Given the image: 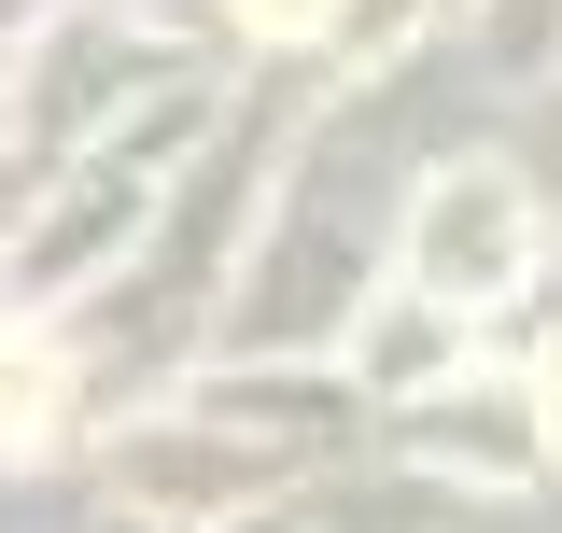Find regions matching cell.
<instances>
[{"mask_svg": "<svg viewBox=\"0 0 562 533\" xmlns=\"http://www.w3.org/2000/svg\"><path fill=\"white\" fill-rule=\"evenodd\" d=\"M520 253H535V211H520V183L506 169H450L436 197H422V281L436 295H506L520 281Z\"/></svg>", "mask_w": 562, "mask_h": 533, "instance_id": "cell-1", "label": "cell"}, {"mask_svg": "<svg viewBox=\"0 0 562 533\" xmlns=\"http://www.w3.org/2000/svg\"><path fill=\"white\" fill-rule=\"evenodd\" d=\"M57 435V365L29 337H0V450H43Z\"/></svg>", "mask_w": 562, "mask_h": 533, "instance_id": "cell-2", "label": "cell"}, {"mask_svg": "<svg viewBox=\"0 0 562 533\" xmlns=\"http://www.w3.org/2000/svg\"><path fill=\"white\" fill-rule=\"evenodd\" d=\"M549 421H562V351H549Z\"/></svg>", "mask_w": 562, "mask_h": 533, "instance_id": "cell-4", "label": "cell"}, {"mask_svg": "<svg viewBox=\"0 0 562 533\" xmlns=\"http://www.w3.org/2000/svg\"><path fill=\"white\" fill-rule=\"evenodd\" d=\"M239 29H268V43H310V29H338V0H239Z\"/></svg>", "mask_w": 562, "mask_h": 533, "instance_id": "cell-3", "label": "cell"}]
</instances>
